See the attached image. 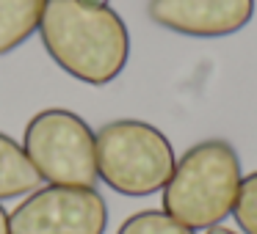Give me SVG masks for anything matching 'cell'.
Instances as JSON below:
<instances>
[{
  "label": "cell",
  "mask_w": 257,
  "mask_h": 234,
  "mask_svg": "<svg viewBox=\"0 0 257 234\" xmlns=\"http://www.w3.org/2000/svg\"><path fill=\"white\" fill-rule=\"evenodd\" d=\"M47 56L86 86H108L124 72L130 34L111 6L89 0H47L39 22Z\"/></svg>",
  "instance_id": "1"
},
{
  "label": "cell",
  "mask_w": 257,
  "mask_h": 234,
  "mask_svg": "<svg viewBox=\"0 0 257 234\" xmlns=\"http://www.w3.org/2000/svg\"><path fill=\"white\" fill-rule=\"evenodd\" d=\"M0 234H12V228H9V212L3 210V204H0Z\"/></svg>",
  "instance_id": "11"
},
{
  "label": "cell",
  "mask_w": 257,
  "mask_h": 234,
  "mask_svg": "<svg viewBox=\"0 0 257 234\" xmlns=\"http://www.w3.org/2000/svg\"><path fill=\"white\" fill-rule=\"evenodd\" d=\"M105 226L108 204L97 188H36L9 215L12 234H102Z\"/></svg>",
  "instance_id": "5"
},
{
  "label": "cell",
  "mask_w": 257,
  "mask_h": 234,
  "mask_svg": "<svg viewBox=\"0 0 257 234\" xmlns=\"http://www.w3.org/2000/svg\"><path fill=\"white\" fill-rule=\"evenodd\" d=\"M240 157L224 138L194 144L177 162L163 188V212L188 228L221 226L232 215L240 188Z\"/></svg>",
  "instance_id": "2"
},
{
  "label": "cell",
  "mask_w": 257,
  "mask_h": 234,
  "mask_svg": "<svg viewBox=\"0 0 257 234\" xmlns=\"http://www.w3.org/2000/svg\"><path fill=\"white\" fill-rule=\"evenodd\" d=\"M205 234H238V232H232V228H227V226H213V228H207Z\"/></svg>",
  "instance_id": "12"
},
{
  "label": "cell",
  "mask_w": 257,
  "mask_h": 234,
  "mask_svg": "<svg viewBox=\"0 0 257 234\" xmlns=\"http://www.w3.org/2000/svg\"><path fill=\"white\" fill-rule=\"evenodd\" d=\"M116 234H194V228L183 226L163 210H141L130 215Z\"/></svg>",
  "instance_id": "9"
},
{
  "label": "cell",
  "mask_w": 257,
  "mask_h": 234,
  "mask_svg": "<svg viewBox=\"0 0 257 234\" xmlns=\"http://www.w3.org/2000/svg\"><path fill=\"white\" fill-rule=\"evenodd\" d=\"M47 0H0V56L14 52L39 30Z\"/></svg>",
  "instance_id": "8"
},
{
  "label": "cell",
  "mask_w": 257,
  "mask_h": 234,
  "mask_svg": "<svg viewBox=\"0 0 257 234\" xmlns=\"http://www.w3.org/2000/svg\"><path fill=\"white\" fill-rule=\"evenodd\" d=\"M89 3H100V6H108V0H89Z\"/></svg>",
  "instance_id": "13"
},
{
  "label": "cell",
  "mask_w": 257,
  "mask_h": 234,
  "mask_svg": "<svg viewBox=\"0 0 257 234\" xmlns=\"http://www.w3.org/2000/svg\"><path fill=\"white\" fill-rule=\"evenodd\" d=\"M42 176L25 154L23 144L0 132V201L28 196L39 188Z\"/></svg>",
  "instance_id": "7"
},
{
  "label": "cell",
  "mask_w": 257,
  "mask_h": 234,
  "mask_svg": "<svg viewBox=\"0 0 257 234\" xmlns=\"http://www.w3.org/2000/svg\"><path fill=\"white\" fill-rule=\"evenodd\" d=\"M97 176L111 190L144 198L166 188L174 171V149L158 127L139 118H116L94 132Z\"/></svg>",
  "instance_id": "3"
},
{
  "label": "cell",
  "mask_w": 257,
  "mask_h": 234,
  "mask_svg": "<svg viewBox=\"0 0 257 234\" xmlns=\"http://www.w3.org/2000/svg\"><path fill=\"white\" fill-rule=\"evenodd\" d=\"M147 17L180 36L221 39L251 22L254 0H150Z\"/></svg>",
  "instance_id": "6"
},
{
  "label": "cell",
  "mask_w": 257,
  "mask_h": 234,
  "mask_svg": "<svg viewBox=\"0 0 257 234\" xmlns=\"http://www.w3.org/2000/svg\"><path fill=\"white\" fill-rule=\"evenodd\" d=\"M232 215H235V223L240 226L243 234H257V171L246 174L240 179Z\"/></svg>",
  "instance_id": "10"
},
{
  "label": "cell",
  "mask_w": 257,
  "mask_h": 234,
  "mask_svg": "<svg viewBox=\"0 0 257 234\" xmlns=\"http://www.w3.org/2000/svg\"><path fill=\"white\" fill-rule=\"evenodd\" d=\"M23 149L39 176L50 184L94 188V182L100 179L94 132L72 110L64 108L39 110L25 124Z\"/></svg>",
  "instance_id": "4"
}]
</instances>
